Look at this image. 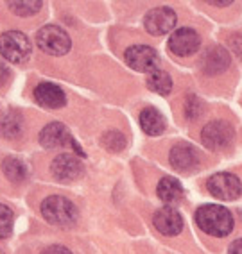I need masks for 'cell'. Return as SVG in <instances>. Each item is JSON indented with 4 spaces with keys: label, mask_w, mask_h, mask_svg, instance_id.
I'll list each match as a JSON object with an SVG mask.
<instances>
[{
    "label": "cell",
    "mask_w": 242,
    "mask_h": 254,
    "mask_svg": "<svg viewBox=\"0 0 242 254\" xmlns=\"http://www.w3.org/2000/svg\"><path fill=\"white\" fill-rule=\"evenodd\" d=\"M185 111H187V117L188 118L199 117V115H201V102H199L196 97H190V99H188L187 108H185Z\"/></svg>",
    "instance_id": "obj_24"
},
{
    "label": "cell",
    "mask_w": 242,
    "mask_h": 254,
    "mask_svg": "<svg viewBox=\"0 0 242 254\" xmlns=\"http://www.w3.org/2000/svg\"><path fill=\"white\" fill-rule=\"evenodd\" d=\"M51 168H52L54 177H58V179L63 183L76 181V179H79V177L82 176V172H84L81 159L74 154H60L52 161Z\"/></svg>",
    "instance_id": "obj_11"
},
{
    "label": "cell",
    "mask_w": 242,
    "mask_h": 254,
    "mask_svg": "<svg viewBox=\"0 0 242 254\" xmlns=\"http://www.w3.org/2000/svg\"><path fill=\"white\" fill-rule=\"evenodd\" d=\"M7 5L18 16H32L41 9L43 2H40V0H34V2L32 0H22V2H9Z\"/></svg>",
    "instance_id": "obj_21"
},
{
    "label": "cell",
    "mask_w": 242,
    "mask_h": 254,
    "mask_svg": "<svg viewBox=\"0 0 242 254\" xmlns=\"http://www.w3.org/2000/svg\"><path fill=\"white\" fill-rule=\"evenodd\" d=\"M230 66V54L223 47H210L203 56V70L208 75L223 73Z\"/></svg>",
    "instance_id": "obj_15"
},
{
    "label": "cell",
    "mask_w": 242,
    "mask_h": 254,
    "mask_svg": "<svg viewBox=\"0 0 242 254\" xmlns=\"http://www.w3.org/2000/svg\"><path fill=\"white\" fill-rule=\"evenodd\" d=\"M228 254H242V238L241 240H235L232 245H230Z\"/></svg>",
    "instance_id": "obj_28"
},
{
    "label": "cell",
    "mask_w": 242,
    "mask_h": 254,
    "mask_svg": "<svg viewBox=\"0 0 242 254\" xmlns=\"http://www.w3.org/2000/svg\"><path fill=\"white\" fill-rule=\"evenodd\" d=\"M124 59L128 66H131L137 72H156L160 64V56L153 47L149 45H133L126 50Z\"/></svg>",
    "instance_id": "obj_6"
},
{
    "label": "cell",
    "mask_w": 242,
    "mask_h": 254,
    "mask_svg": "<svg viewBox=\"0 0 242 254\" xmlns=\"http://www.w3.org/2000/svg\"><path fill=\"white\" fill-rule=\"evenodd\" d=\"M31 49L29 38L20 31H7L0 36V54L9 63H25Z\"/></svg>",
    "instance_id": "obj_3"
},
{
    "label": "cell",
    "mask_w": 242,
    "mask_h": 254,
    "mask_svg": "<svg viewBox=\"0 0 242 254\" xmlns=\"http://www.w3.org/2000/svg\"><path fill=\"white\" fill-rule=\"evenodd\" d=\"M142 131L149 136H158L165 131V118L156 108H146L140 113Z\"/></svg>",
    "instance_id": "obj_17"
},
{
    "label": "cell",
    "mask_w": 242,
    "mask_h": 254,
    "mask_svg": "<svg viewBox=\"0 0 242 254\" xmlns=\"http://www.w3.org/2000/svg\"><path fill=\"white\" fill-rule=\"evenodd\" d=\"M0 254H4V251H0Z\"/></svg>",
    "instance_id": "obj_30"
},
{
    "label": "cell",
    "mask_w": 242,
    "mask_h": 254,
    "mask_svg": "<svg viewBox=\"0 0 242 254\" xmlns=\"http://www.w3.org/2000/svg\"><path fill=\"white\" fill-rule=\"evenodd\" d=\"M9 77H11L9 66H7V64H5L2 59H0V86H2V84H4V82L7 81Z\"/></svg>",
    "instance_id": "obj_27"
},
{
    "label": "cell",
    "mask_w": 242,
    "mask_h": 254,
    "mask_svg": "<svg viewBox=\"0 0 242 254\" xmlns=\"http://www.w3.org/2000/svg\"><path fill=\"white\" fill-rule=\"evenodd\" d=\"M22 132V115L18 111H5L0 115V134L5 138H16Z\"/></svg>",
    "instance_id": "obj_18"
},
{
    "label": "cell",
    "mask_w": 242,
    "mask_h": 254,
    "mask_svg": "<svg viewBox=\"0 0 242 254\" xmlns=\"http://www.w3.org/2000/svg\"><path fill=\"white\" fill-rule=\"evenodd\" d=\"M176 22H178V16L170 7H155L146 14V20H144L147 32H151L153 36H161L170 32L176 27Z\"/></svg>",
    "instance_id": "obj_9"
},
{
    "label": "cell",
    "mask_w": 242,
    "mask_h": 254,
    "mask_svg": "<svg viewBox=\"0 0 242 254\" xmlns=\"http://www.w3.org/2000/svg\"><path fill=\"white\" fill-rule=\"evenodd\" d=\"M147 86L149 90L155 91V93H160V95H169L170 90H172V79L167 72L163 70H156V72L149 73L147 77Z\"/></svg>",
    "instance_id": "obj_19"
},
{
    "label": "cell",
    "mask_w": 242,
    "mask_h": 254,
    "mask_svg": "<svg viewBox=\"0 0 242 254\" xmlns=\"http://www.w3.org/2000/svg\"><path fill=\"white\" fill-rule=\"evenodd\" d=\"M34 99L40 106L49 109H60L67 104V95L54 82H40L34 88Z\"/></svg>",
    "instance_id": "obj_14"
},
{
    "label": "cell",
    "mask_w": 242,
    "mask_h": 254,
    "mask_svg": "<svg viewBox=\"0 0 242 254\" xmlns=\"http://www.w3.org/2000/svg\"><path fill=\"white\" fill-rule=\"evenodd\" d=\"M13 220L14 215L7 206L0 204V240H4L13 231Z\"/></svg>",
    "instance_id": "obj_23"
},
{
    "label": "cell",
    "mask_w": 242,
    "mask_h": 254,
    "mask_svg": "<svg viewBox=\"0 0 242 254\" xmlns=\"http://www.w3.org/2000/svg\"><path fill=\"white\" fill-rule=\"evenodd\" d=\"M196 224L201 231L212 236H226L233 229V217L230 209L217 204H205L196 211Z\"/></svg>",
    "instance_id": "obj_1"
},
{
    "label": "cell",
    "mask_w": 242,
    "mask_h": 254,
    "mask_svg": "<svg viewBox=\"0 0 242 254\" xmlns=\"http://www.w3.org/2000/svg\"><path fill=\"white\" fill-rule=\"evenodd\" d=\"M169 159L178 172H194L201 163V154L190 143H178L170 149Z\"/></svg>",
    "instance_id": "obj_10"
},
{
    "label": "cell",
    "mask_w": 242,
    "mask_h": 254,
    "mask_svg": "<svg viewBox=\"0 0 242 254\" xmlns=\"http://www.w3.org/2000/svg\"><path fill=\"white\" fill-rule=\"evenodd\" d=\"M102 145L110 150V152H120L126 147V138H124L122 132L110 131L102 136Z\"/></svg>",
    "instance_id": "obj_22"
},
{
    "label": "cell",
    "mask_w": 242,
    "mask_h": 254,
    "mask_svg": "<svg viewBox=\"0 0 242 254\" xmlns=\"http://www.w3.org/2000/svg\"><path fill=\"white\" fill-rule=\"evenodd\" d=\"M230 49H232L239 58H242V36L241 34H233V36L230 38Z\"/></svg>",
    "instance_id": "obj_25"
},
{
    "label": "cell",
    "mask_w": 242,
    "mask_h": 254,
    "mask_svg": "<svg viewBox=\"0 0 242 254\" xmlns=\"http://www.w3.org/2000/svg\"><path fill=\"white\" fill-rule=\"evenodd\" d=\"M156 191H158V197L169 206L181 202L183 195H185V190H183L181 183H179L178 179H174V177H163V179L158 183Z\"/></svg>",
    "instance_id": "obj_16"
},
{
    "label": "cell",
    "mask_w": 242,
    "mask_h": 254,
    "mask_svg": "<svg viewBox=\"0 0 242 254\" xmlns=\"http://www.w3.org/2000/svg\"><path fill=\"white\" fill-rule=\"evenodd\" d=\"M41 254H72V253L67 247H63V245H51V247L41 251Z\"/></svg>",
    "instance_id": "obj_26"
},
{
    "label": "cell",
    "mask_w": 242,
    "mask_h": 254,
    "mask_svg": "<svg viewBox=\"0 0 242 254\" xmlns=\"http://www.w3.org/2000/svg\"><path fill=\"white\" fill-rule=\"evenodd\" d=\"M155 227L165 236H176L183 231V218L172 206H163L155 213Z\"/></svg>",
    "instance_id": "obj_12"
},
{
    "label": "cell",
    "mask_w": 242,
    "mask_h": 254,
    "mask_svg": "<svg viewBox=\"0 0 242 254\" xmlns=\"http://www.w3.org/2000/svg\"><path fill=\"white\" fill-rule=\"evenodd\" d=\"M201 45V38L194 29L183 27L174 31L169 38V49L172 54L179 56V58H187V56L197 52Z\"/></svg>",
    "instance_id": "obj_8"
},
{
    "label": "cell",
    "mask_w": 242,
    "mask_h": 254,
    "mask_svg": "<svg viewBox=\"0 0 242 254\" xmlns=\"http://www.w3.org/2000/svg\"><path fill=\"white\" fill-rule=\"evenodd\" d=\"M36 43L45 54L65 56L72 47L70 36L58 25H45L36 34Z\"/></svg>",
    "instance_id": "obj_4"
},
{
    "label": "cell",
    "mask_w": 242,
    "mask_h": 254,
    "mask_svg": "<svg viewBox=\"0 0 242 254\" xmlns=\"http://www.w3.org/2000/svg\"><path fill=\"white\" fill-rule=\"evenodd\" d=\"M40 143L45 149H56V147H65V145H74L76 140L69 132V129L60 122L49 124L41 129L40 132Z\"/></svg>",
    "instance_id": "obj_13"
},
{
    "label": "cell",
    "mask_w": 242,
    "mask_h": 254,
    "mask_svg": "<svg viewBox=\"0 0 242 254\" xmlns=\"http://www.w3.org/2000/svg\"><path fill=\"white\" fill-rule=\"evenodd\" d=\"M2 170H4L5 177L13 183H22L27 177V167L18 158H5L2 163Z\"/></svg>",
    "instance_id": "obj_20"
},
{
    "label": "cell",
    "mask_w": 242,
    "mask_h": 254,
    "mask_svg": "<svg viewBox=\"0 0 242 254\" xmlns=\"http://www.w3.org/2000/svg\"><path fill=\"white\" fill-rule=\"evenodd\" d=\"M210 4L219 5V7H223V5H230V4H232V2H230V0H228V2H210Z\"/></svg>",
    "instance_id": "obj_29"
},
{
    "label": "cell",
    "mask_w": 242,
    "mask_h": 254,
    "mask_svg": "<svg viewBox=\"0 0 242 254\" xmlns=\"http://www.w3.org/2000/svg\"><path fill=\"white\" fill-rule=\"evenodd\" d=\"M206 188L212 195L221 200H235L242 193V183L237 176L228 172H221L212 176L206 181Z\"/></svg>",
    "instance_id": "obj_7"
},
{
    "label": "cell",
    "mask_w": 242,
    "mask_h": 254,
    "mask_svg": "<svg viewBox=\"0 0 242 254\" xmlns=\"http://www.w3.org/2000/svg\"><path fill=\"white\" fill-rule=\"evenodd\" d=\"M233 138H235V131L228 122L224 120H214L208 122L201 131V140L205 147L212 150H223L228 149L232 145Z\"/></svg>",
    "instance_id": "obj_5"
},
{
    "label": "cell",
    "mask_w": 242,
    "mask_h": 254,
    "mask_svg": "<svg viewBox=\"0 0 242 254\" xmlns=\"http://www.w3.org/2000/svg\"><path fill=\"white\" fill-rule=\"evenodd\" d=\"M41 215L52 226L70 227L78 222L79 211L76 204L67 197L51 195L41 202Z\"/></svg>",
    "instance_id": "obj_2"
}]
</instances>
